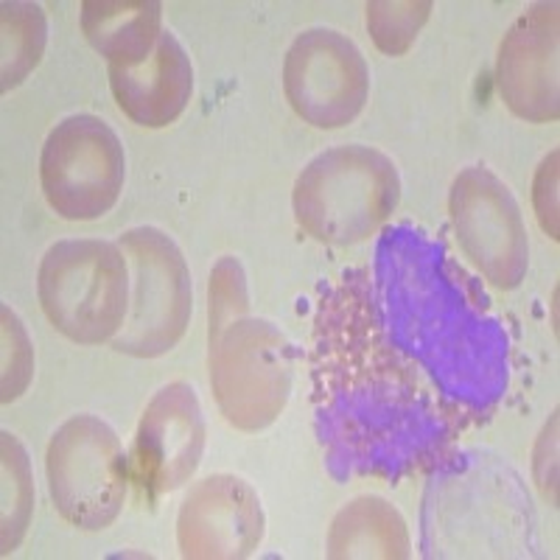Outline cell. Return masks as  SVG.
Here are the masks:
<instances>
[{
  "mask_svg": "<svg viewBox=\"0 0 560 560\" xmlns=\"http://www.w3.org/2000/svg\"><path fill=\"white\" fill-rule=\"evenodd\" d=\"M412 555V541L404 516L387 499L359 497L337 513L328 533V558H387Z\"/></svg>",
  "mask_w": 560,
  "mask_h": 560,
  "instance_id": "2e32d148",
  "label": "cell"
},
{
  "mask_svg": "<svg viewBox=\"0 0 560 560\" xmlns=\"http://www.w3.org/2000/svg\"><path fill=\"white\" fill-rule=\"evenodd\" d=\"M249 314V292L242 264L233 255L219 258L208 283V337Z\"/></svg>",
  "mask_w": 560,
  "mask_h": 560,
  "instance_id": "ffe728a7",
  "label": "cell"
},
{
  "mask_svg": "<svg viewBox=\"0 0 560 560\" xmlns=\"http://www.w3.org/2000/svg\"><path fill=\"white\" fill-rule=\"evenodd\" d=\"M129 261V314L113 339L118 353L158 359L177 348L194 312L191 272L183 253L158 228H132L118 238Z\"/></svg>",
  "mask_w": 560,
  "mask_h": 560,
  "instance_id": "52a82bcc",
  "label": "cell"
},
{
  "mask_svg": "<svg viewBox=\"0 0 560 560\" xmlns=\"http://www.w3.org/2000/svg\"><path fill=\"white\" fill-rule=\"evenodd\" d=\"M0 88L9 93L12 88L26 82L48 45V18L39 3L28 0H7L0 7Z\"/></svg>",
  "mask_w": 560,
  "mask_h": 560,
  "instance_id": "e0dca14e",
  "label": "cell"
},
{
  "mask_svg": "<svg viewBox=\"0 0 560 560\" xmlns=\"http://www.w3.org/2000/svg\"><path fill=\"white\" fill-rule=\"evenodd\" d=\"M448 217L465 258L490 287H522L529 269V238L522 208L508 185L485 166H468L454 177Z\"/></svg>",
  "mask_w": 560,
  "mask_h": 560,
  "instance_id": "9c48e42d",
  "label": "cell"
},
{
  "mask_svg": "<svg viewBox=\"0 0 560 560\" xmlns=\"http://www.w3.org/2000/svg\"><path fill=\"white\" fill-rule=\"evenodd\" d=\"M127 179L121 138L98 115H68L45 138L39 183L57 217L93 222L115 208Z\"/></svg>",
  "mask_w": 560,
  "mask_h": 560,
  "instance_id": "ba28073f",
  "label": "cell"
},
{
  "mask_svg": "<svg viewBox=\"0 0 560 560\" xmlns=\"http://www.w3.org/2000/svg\"><path fill=\"white\" fill-rule=\"evenodd\" d=\"M389 342L468 418L508 389V334L474 275L443 242L409 224L387 230L370 269Z\"/></svg>",
  "mask_w": 560,
  "mask_h": 560,
  "instance_id": "7a4b0ae2",
  "label": "cell"
},
{
  "mask_svg": "<svg viewBox=\"0 0 560 560\" xmlns=\"http://www.w3.org/2000/svg\"><path fill=\"white\" fill-rule=\"evenodd\" d=\"M129 261L118 242L65 238L48 247L37 294L48 323L77 345L113 342L129 314Z\"/></svg>",
  "mask_w": 560,
  "mask_h": 560,
  "instance_id": "277c9868",
  "label": "cell"
},
{
  "mask_svg": "<svg viewBox=\"0 0 560 560\" xmlns=\"http://www.w3.org/2000/svg\"><path fill=\"white\" fill-rule=\"evenodd\" d=\"M283 93L294 113L317 129H342L370 96V68L359 45L334 28H306L283 59Z\"/></svg>",
  "mask_w": 560,
  "mask_h": 560,
  "instance_id": "30bf717a",
  "label": "cell"
},
{
  "mask_svg": "<svg viewBox=\"0 0 560 560\" xmlns=\"http://www.w3.org/2000/svg\"><path fill=\"white\" fill-rule=\"evenodd\" d=\"M317 432L337 477L401 479L438 463L468 427L384 334L370 269H348L314 314Z\"/></svg>",
  "mask_w": 560,
  "mask_h": 560,
  "instance_id": "6da1fadb",
  "label": "cell"
},
{
  "mask_svg": "<svg viewBox=\"0 0 560 560\" xmlns=\"http://www.w3.org/2000/svg\"><path fill=\"white\" fill-rule=\"evenodd\" d=\"M45 474L54 508L73 527L98 533L121 516L129 465L107 420L88 412L65 420L45 452Z\"/></svg>",
  "mask_w": 560,
  "mask_h": 560,
  "instance_id": "8992f818",
  "label": "cell"
},
{
  "mask_svg": "<svg viewBox=\"0 0 560 560\" xmlns=\"http://www.w3.org/2000/svg\"><path fill=\"white\" fill-rule=\"evenodd\" d=\"M0 314H3V384H0L3 395H0V401L12 404L32 384L34 350L18 314L9 306L0 308Z\"/></svg>",
  "mask_w": 560,
  "mask_h": 560,
  "instance_id": "44dd1931",
  "label": "cell"
},
{
  "mask_svg": "<svg viewBox=\"0 0 560 560\" xmlns=\"http://www.w3.org/2000/svg\"><path fill=\"white\" fill-rule=\"evenodd\" d=\"M163 7L158 0H84L82 32L109 65H138L154 51Z\"/></svg>",
  "mask_w": 560,
  "mask_h": 560,
  "instance_id": "9a60e30c",
  "label": "cell"
},
{
  "mask_svg": "<svg viewBox=\"0 0 560 560\" xmlns=\"http://www.w3.org/2000/svg\"><path fill=\"white\" fill-rule=\"evenodd\" d=\"M558 3H533L499 45V96L522 121H558Z\"/></svg>",
  "mask_w": 560,
  "mask_h": 560,
  "instance_id": "4fadbf2b",
  "label": "cell"
},
{
  "mask_svg": "<svg viewBox=\"0 0 560 560\" xmlns=\"http://www.w3.org/2000/svg\"><path fill=\"white\" fill-rule=\"evenodd\" d=\"M205 452V415L197 389L172 382L154 393L135 429L132 452L127 454L129 482L149 502L183 488Z\"/></svg>",
  "mask_w": 560,
  "mask_h": 560,
  "instance_id": "8fae6325",
  "label": "cell"
},
{
  "mask_svg": "<svg viewBox=\"0 0 560 560\" xmlns=\"http://www.w3.org/2000/svg\"><path fill=\"white\" fill-rule=\"evenodd\" d=\"M533 202L544 233L552 242H558V152L549 154L541 168H538V174H535Z\"/></svg>",
  "mask_w": 560,
  "mask_h": 560,
  "instance_id": "7402d4cb",
  "label": "cell"
},
{
  "mask_svg": "<svg viewBox=\"0 0 560 560\" xmlns=\"http://www.w3.org/2000/svg\"><path fill=\"white\" fill-rule=\"evenodd\" d=\"M109 90L129 121L163 129L185 113L194 96V65L172 32L138 65H109Z\"/></svg>",
  "mask_w": 560,
  "mask_h": 560,
  "instance_id": "5bb4252c",
  "label": "cell"
},
{
  "mask_svg": "<svg viewBox=\"0 0 560 560\" xmlns=\"http://www.w3.org/2000/svg\"><path fill=\"white\" fill-rule=\"evenodd\" d=\"M401 202V174L384 152L362 143L334 147L308 160L292 191L294 219L328 247L368 242Z\"/></svg>",
  "mask_w": 560,
  "mask_h": 560,
  "instance_id": "3957f363",
  "label": "cell"
},
{
  "mask_svg": "<svg viewBox=\"0 0 560 560\" xmlns=\"http://www.w3.org/2000/svg\"><path fill=\"white\" fill-rule=\"evenodd\" d=\"M264 508L253 485L233 474H213L188 490L177 516L183 558L244 560L264 541Z\"/></svg>",
  "mask_w": 560,
  "mask_h": 560,
  "instance_id": "7c38bea8",
  "label": "cell"
},
{
  "mask_svg": "<svg viewBox=\"0 0 560 560\" xmlns=\"http://www.w3.org/2000/svg\"><path fill=\"white\" fill-rule=\"evenodd\" d=\"M0 471H3V513H0V527H3V555L14 552L26 535L28 522L34 513V474L28 454L12 432H0Z\"/></svg>",
  "mask_w": 560,
  "mask_h": 560,
  "instance_id": "ac0fdd59",
  "label": "cell"
},
{
  "mask_svg": "<svg viewBox=\"0 0 560 560\" xmlns=\"http://www.w3.org/2000/svg\"><path fill=\"white\" fill-rule=\"evenodd\" d=\"M210 387L230 427L261 432L287 409L292 348L269 319L238 317L208 337Z\"/></svg>",
  "mask_w": 560,
  "mask_h": 560,
  "instance_id": "5b68a950",
  "label": "cell"
},
{
  "mask_svg": "<svg viewBox=\"0 0 560 560\" xmlns=\"http://www.w3.org/2000/svg\"><path fill=\"white\" fill-rule=\"evenodd\" d=\"M429 0H373L368 3V28L378 51L401 57L412 48L420 28L432 14Z\"/></svg>",
  "mask_w": 560,
  "mask_h": 560,
  "instance_id": "d6986e66",
  "label": "cell"
}]
</instances>
